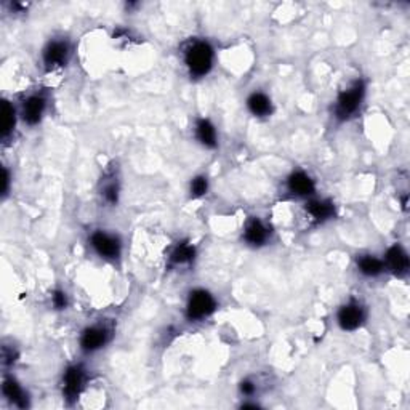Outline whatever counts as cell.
<instances>
[{"label":"cell","mask_w":410,"mask_h":410,"mask_svg":"<svg viewBox=\"0 0 410 410\" xmlns=\"http://www.w3.org/2000/svg\"><path fill=\"white\" fill-rule=\"evenodd\" d=\"M214 47H212L210 42L204 39L189 40L183 49V63L191 77H205L212 71V68H214Z\"/></svg>","instance_id":"6da1fadb"},{"label":"cell","mask_w":410,"mask_h":410,"mask_svg":"<svg viewBox=\"0 0 410 410\" xmlns=\"http://www.w3.org/2000/svg\"><path fill=\"white\" fill-rule=\"evenodd\" d=\"M285 189L297 199H311L316 194V181L305 170H294L285 180Z\"/></svg>","instance_id":"9c48e42d"},{"label":"cell","mask_w":410,"mask_h":410,"mask_svg":"<svg viewBox=\"0 0 410 410\" xmlns=\"http://www.w3.org/2000/svg\"><path fill=\"white\" fill-rule=\"evenodd\" d=\"M18 117L19 116L17 113V109H15V106L10 103L8 100H3V103H2V130H0V136H2L3 143L13 136Z\"/></svg>","instance_id":"ac0fdd59"},{"label":"cell","mask_w":410,"mask_h":410,"mask_svg":"<svg viewBox=\"0 0 410 410\" xmlns=\"http://www.w3.org/2000/svg\"><path fill=\"white\" fill-rule=\"evenodd\" d=\"M209 191V180H207L205 175H197L189 183V194L193 199H200L204 197Z\"/></svg>","instance_id":"ffe728a7"},{"label":"cell","mask_w":410,"mask_h":410,"mask_svg":"<svg viewBox=\"0 0 410 410\" xmlns=\"http://www.w3.org/2000/svg\"><path fill=\"white\" fill-rule=\"evenodd\" d=\"M216 298L205 289L191 290L186 300L184 314L191 322H200L216 311Z\"/></svg>","instance_id":"3957f363"},{"label":"cell","mask_w":410,"mask_h":410,"mask_svg":"<svg viewBox=\"0 0 410 410\" xmlns=\"http://www.w3.org/2000/svg\"><path fill=\"white\" fill-rule=\"evenodd\" d=\"M87 381V372L82 365H69L63 374V396L68 402L77 401Z\"/></svg>","instance_id":"ba28073f"},{"label":"cell","mask_w":410,"mask_h":410,"mask_svg":"<svg viewBox=\"0 0 410 410\" xmlns=\"http://www.w3.org/2000/svg\"><path fill=\"white\" fill-rule=\"evenodd\" d=\"M239 391H241L242 396L252 397L253 394L257 393V385H255V381L250 380V378H246V380H242L241 385H239Z\"/></svg>","instance_id":"cb8c5ba5"},{"label":"cell","mask_w":410,"mask_h":410,"mask_svg":"<svg viewBox=\"0 0 410 410\" xmlns=\"http://www.w3.org/2000/svg\"><path fill=\"white\" fill-rule=\"evenodd\" d=\"M242 237H244V242H246L249 247L260 249L268 244L271 237V231L262 218L252 216L249 218L246 225H244Z\"/></svg>","instance_id":"8fae6325"},{"label":"cell","mask_w":410,"mask_h":410,"mask_svg":"<svg viewBox=\"0 0 410 410\" xmlns=\"http://www.w3.org/2000/svg\"><path fill=\"white\" fill-rule=\"evenodd\" d=\"M10 183H12V177H10V172L7 167H3L2 170V196L7 197L8 191H10Z\"/></svg>","instance_id":"d4e9b609"},{"label":"cell","mask_w":410,"mask_h":410,"mask_svg":"<svg viewBox=\"0 0 410 410\" xmlns=\"http://www.w3.org/2000/svg\"><path fill=\"white\" fill-rule=\"evenodd\" d=\"M111 337H113L111 327L106 324H93V326H88L82 330L79 345H81V349L85 354H92L103 349L111 342Z\"/></svg>","instance_id":"8992f818"},{"label":"cell","mask_w":410,"mask_h":410,"mask_svg":"<svg viewBox=\"0 0 410 410\" xmlns=\"http://www.w3.org/2000/svg\"><path fill=\"white\" fill-rule=\"evenodd\" d=\"M305 210L308 216L316 223H326L329 220H332L335 215L333 202L329 199H319V197H311V199H308Z\"/></svg>","instance_id":"5bb4252c"},{"label":"cell","mask_w":410,"mask_h":410,"mask_svg":"<svg viewBox=\"0 0 410 410\" xmlns=\"http://www.w3.org/2000/svg\"><path fill=\"white\" fill-rule=\"evenodd\" d=\"M249 113L258 119H265L273 114V101L263 92H253L247 98Z\"/></svg>","instance_id":"2e32d148"},{"label":"cell","mask_w":410,"mask_h":410,"mask_svg":"<svg viewBox=\"0 0 410 410\" xmlns=\"http://www.w3.org/2000/svg\"><path fill=\"white\" fill-rule=\"evenodd\" d=\"M2 394L8 402H12L13 406H17L19 409H26L29 406L28 393H26L24 388L17 381V378L12 377V375L3 377Z\"/></svg>","instance_id":"4fadbf2b"},{"label":"cell","mask_w":410,"mask_h":410,"mask_svg":"<svg viewBox=\"0 0 410 410\" xmlns=\"http://www.w3.org/2000/svg\"><path fill=\"white\" fill-rule=\"evenodd\" d=\"M383 263H385V269L390 271L396 278H404V276L409 273L410 268L409 253L406 252V249L399 246V244H394V246L386 250Z\"/></svg>","instance_id":"7c38bea8"},{"label":"cell","mask_w":410,"mask_h":410,"mask_svg":"<svg viewBox=\"0 0 410 410\" xmlns=\"http://www.w3.org/2000/svg\"><path fill=\"white\" fill-rule=\"evenodd\" d=\"M72 49L71 42L65 37L60 39H52L47 42V45L42 50V65L47 71H56V69L65 68L71 60Z\"/></svg>","instance_id":"277c9868"},{"label":"cell","mask_w":410,"mask_h":410,"mask_svg":"<svg viewBox=\"0 0 410 410\" xmlns=\"http://www.w3.org/2000/svg\"><path fill=\"white\" fill-rule=\"evenodd\" d=\"M196 258V247L189 242H180L170 253V263L175 266H184L193 263Z\"/></svg>","instance_id":"d6986e66"},{"label":"cell","mask_w":410,"mask_h":410,"mask_svg":"<svg viewBox=\"0 0 410 410\" xmlns=\"http://www.w3.org/2000/svg\"><path fill=\"white\" fill-rule=\"evenodd\" d=\"M18 359V351L13 345H3L2 346V364L5 367L13 365Z\"/></svg>","instance_id":"7402d4cb"},{"label":"cell","mask_w":410,"mask_h":410,"mask_svg":"<svg viewBox=\"0 0 410 410\" xmlns=\"http://www.w3.org/2000/svg\"><path fill=\"white\" fill-rule=\"evenodd\" d=\"M364 97H365V85L362 81H356L354 84H351L348 88H345L343 92H340L333 108L335 119L340 122H345V120H349L351 117H354L361 109Z\"/></svg>","instance_id":"7a4b0ae2"},{"label":"cell","mask_w":410,"mask_h":410,"mask_svg":"<svg viewBox=\"0 0 410 410\" xmlns=\"http://www.w3.org/2000/svg\"><path fill=\"white\" fill-rule=\"evenodd\" d=\"M90 247L100 258L106 262H116L120 258L122 253V241L117 234L108 231H95L90 236Z\"/></svg>","instance_id":"5b68a950"},{"label":"cell","mask_w":410,"mask_h":410,"mask_svg":"<svg viewBox=\"0 0 410 410\" xmlns=\"http://www.w3.org/2000/svg\"><path fill=\"white\" fill-rule=\"evenodd\" d=\"M119 194H120V188L117 180L113 177L111 181H106L103 184V189H101V196H103L104 202H108L111 205H116L117 200H119Z\"/></svg>","instance_id":"44dd1931"},{"label":"cell","mask_w":410,"mask_h":410,"mask_svg":"<svg viewBox=\"0 0 410 410\" xmlns=\"http://www.w3.org/2000/svg\"><path fill=\"white\" fill-rule=\"evenodd\" d=\"M356 266H358V271L364 278H378V276L386 271L383 260L370 253L359 255L356 258Z\"/></svg>","instance_id":"e0dca14e"},{"label":"cell","mask_w":410,"mask_h":410,"mask_svg":"<svg viewBox=\"0 0 410 410\" xmlns=\"http://www.w3.org/2000/svg\"><path fill=\"white\" fill-rule=\"evenodd\" d=\"M52 303L53 306H55V310H66L68 305H69V300H68V295L65 290H55L52 294Z\"/></svg>","instance_id":"603a6c76"},{"label":"cell","mask_w":410,"mask_h":410,"mask_svg":"<svg viewBox=\"0 0 410 410\" xmlns=\"http://www.w3.org/2000/svg\"><path fill=\"white\" fill-rule=\"evenodd\" d=\"M194 135H196V140L207 149H215L218 146L216 127L212 124L209 119H205V117L196 120Z\"/></svg>","instance_id":"9a60e30c"},{"label":"cell","mask_w":410,"mask_h":410,"mask_svg":"<svg viewBox=\"0 0 410 410\" xmlns=\"http://www.w3.org/2000/svg\"><path fill=\"white\" fill-rule=\"evenodd\" d=\"M367 319L365 306L358 300H349L340 306L337 313V324L343 332H356L364 326Z\"/></svg>","instance_id":"52a82bcc"},{"label":"cell","mask_w":410,"mask_h":410,"mask_svg":"<svg viewBox=\"0 0 410 410\" xmlns=\"http://www.w3.org/2000/svg\"><path fill=\"white\" fill-rule=\"evenodd\" d=\"M47 111V98L40 93H33L29 97H26L21 103L19 108V119L24 122L26 125L36 127L39 125L42 119H44Z\"/></svg>","instance_id":"30bf717a"}]
</instances>
